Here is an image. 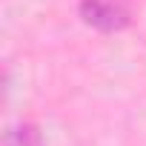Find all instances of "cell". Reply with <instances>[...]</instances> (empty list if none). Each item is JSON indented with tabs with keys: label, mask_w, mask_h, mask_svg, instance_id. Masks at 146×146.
I'll use <instances>...</instances> for the list:
<instances>
[{
	"label": "cell",
	"mask_w": 146,
	"mask_h": 146,
	"mask_svg": "<svg viewBox=\"0 0 146 146\" xmlns=\"http://www.w3.org/2000/svg\"><path fill=\"white\" fill-rule=\"evenodd\" d=\"M80 15L98 32H120L132 20L129 0H80Z\"/></svg>",
	"instance_id": "1"
},
{
	"label": "cell",
	"mask_w": 146,
	"mask_h": 146,
	"mask_svg": "<svg viewBox=\"0 0 146 146\" xmlns=\"http://www.w3.org/2000/svg\"><path fill=\"white\" fill-rule=\"evenodd\" d=\"M3 146H43V137L32 123H20L3 135Z\"/></svg>",
	"instance_id": "2"
}]
</instances>
